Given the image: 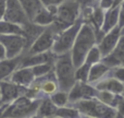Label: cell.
I'll use <instances>...</instances> for the list:
<instances>
[{
  "label": "cell",
  "instance_id": "6da1fadb",
  "mask_svg": "<svg viewBox=\"0 0 124 118\" xmlns=\"http://www.w3.org/2000/svg\"><path fill=\"white\" fill-rule=\"evenodd\" d=\"M96 34L88 23H83L71 49V59L75 69L85 62V58L93 46L96 45Z\"/></svg>",
  "mask_w": 124,
  "mask_h": 118
},
{
  "label": "cell",
  "instance_id": "7a4b0ae2",
  "mask_svg": "<svg viewBox=\"0 0 124 118\" xmlns=\"http://www.w3.org/2000/svg\"><path fill=\"white\" fill-rule=\"evenodd\" d=\"M54 75L58 82L59 90L68 92L75 84V68L73 66L71 54L60 56L54 62Z\"/></svg>",
  "mask_w": 124,
  "mask_h": 118
},
{
  "label": "cell",
  "instance_id": "3957f363",
  "mask_svg": "<svg viewBox=\"0 0 124 118\" xmlns=\"http://www.w3.org/2000/svg\"><path fill=\"white\" fill-rule=\"evenodd\" d=\"M75 108L81 115L95 118H114L119 113L116 108L102 103L98 99L81 100L75 103Z\"/></svg>",
  "mask_w": 124,
  "mask_h": 118
},
{
  "label": "cell",
  "instance_id": "277c9868",
  "mask_svg": "<svg viewBox=\"0 0 124 118\" xmlns=\"http://www.w3.org/2000/svg\"><path fill=\"white\" fill-rule=\"evenodd\" d=\"M83 22L77 20L73 25L69 26L68 28L61 31L56 37V41L54 43V46L51 48V53L54 55H65L72 49L74 42L76 39V36L78 34L79 30L82 27Z\"/></svg>",
  "mask_w": 124,
  "mask_h": 118
},
{
  "label": "cell",
  "instance_id": "5b68a950",
  "mask_svg": "<svg viewBox=\"0 0 124 118\" xmlns=\"http://www.w3.org/2000/svg\"><path fill=\"white\" fill-rule=\"evenodd\" d=\"M39 104H40V101H35L25 95H22L17 97L15 101H13L11 104H9L2 118L30 117V115L37 112Z\"/></svg>",
  "mask_w": 124,
  "mask_h": 118
},
{
  "label": "cell",
  "instance_id": "8992f818",
  "mask_svg": "<svg viewBox=\"0 0 124 118\" xmlns=\"http://www.w3.org/2000/svg\"><path fill=\"white\" fill-rule=\"evenodd\" d=\"M79 13V3L75 0L63 1L58 6L56 21L60 23L64 28L73 25L77 21Z\"/></svg>",
  "mask_w": 124,
  "mask_h": 118
},
{
  "label": "cell",
  "instance_id": "52a82bcc",
  "mask_svg": "<svg viewBox=\"0 0 124 118\" xmlns=\"http://www.w3.org/2000/svg\"><path fill=\"white\" fill-rule=\"evenodd\" d=\"M56 37L57 36L52 27L47 26L44 30V32L32 43L30 49H28V55L41 54V53H47L51 50L54 41H56Z\"/></svg>",
  "mask_w": 124,
  "mask_h": 118
},
{
  "label": "cell",
  "instance_id": "ba28073f",
  "mask_svg": "<svg viewBox=\"0 0 124 118\" xmlns=\"http://www.w3.org/2000/svg\"><path fill=\"white\" fill-rule=\"evenodd\" d=\"M0 42L3 44L7 50V58H15L21 56L24 47L26 45L27 38L23 35H1L0 34Z\"/></svg>",
  "mask_w": 124,
  "mask_h": 118
},
{
  "label": "cell",
  "instance_id": "9c48e42d",
  "mask_svg": "<svg viewBox=\"0 0 124 118\" xmlns=\"http://www.w3.org/2000/svg\"><path fill=\"white\" fill-rule=\"evenodd\" d=\"M3 20L21 25L22 27L31 23L19 0H7V10Z\"/></svg>",
  "mask_w": 124,
  "mask_h": 118
},
{
  "label": "cell",
  "instance_id": "30bf717a",
  "mask_svg": "<svg viewBox=\"0 0 124 118\" xmlns=\"http://www.w3.org/2000/svg\"><path fill=\"white\" fill-rule=\"evenodd\" d=\"M97 94H98V91L96 90L94 85L76 81L73 88L69 91V102L75 104L81 100L96 99Z\"/></svg>",
  "mask_w": 124,
  "mask_h": 118
},
{
  "label": "cell",
  "instance_id": "8fae6325",
  "mask_svg": "<svg viewBox=\"0 0 124 118\" xmlns=\"http://www.w3.org/2000/svg\"><path fill=\"white\" fill-rule=\"evenodd\" d=\"M120 36H121V28L119 26L114 27L112 31L107 33V35L103 36V38L101 39L98 45L99 50L101 53V56L102 57L108 56L116 49L118 42L120 39Z\"/></svg>",
  "mask_w": 124,
  "mask_h": 118
},
{
  "label": "cell",
  "instance_id": "7c38bea8",
  "mask_svg": "<svg viewBox=\"0 0 124 118\" xmlns=\"http://www.w3.org/2000/svg\"><path fill=\"white\" fill-rule=\"evenodd\" d=\"M22 86L12 83L11 81H0V103L11 104L19 96H22Z\"/></svg>",
  "mask_w": 124,
  "mask_h": 118
},
{
  "label": "cell",
  "instance_id": "4fadbf2b",
  "mask_svg": "<svg viewBox=\"0 0 124 118\" xmlns=\"http://www.w3.org/2000/svg\"><path fill=\"white\" fill-rule=\"evenodd\" d=\"M10 81L22 88H30L35 81L32 68H19L12 73Z\"/></svg>",
  "mask_w": 124,
  "mask_h": 118
},
{
  "label": "cell",
  "instance_id": "5bb4252c",
  "mask_svg": "<svg viewBox=\"0 0 124 118\" xmlns=\"http://www.w3.org/2000/svg\"><path fill=\"white\" fill-rule=\"evenodd\" d=\"M94 86L97 91H108L116 95H122L124 93V83L112 77L103 78L102 80L95 83Z\"/></svg>",
  "mask_w": 124,
  "mask_h": 118
},
{
  "label": "cell",
  "instance_id": "9a60e30c",
  "mask_svg": "<svg viewBox=\"0 0 124 118\" xmlns=\"http://www.w3.org/2000/svg\"><path fill=\"white\" fill-rule=\"evenodd\" d=\"M119 17H120V6L112 7L111 9L105 13V19L101 26V32L103 34H107L114 27L119 26Z\"/></svg>",
  "mask_w": 124,
  "mask_h": 118
},
{
  "label": "cell",
  "instance_id": "2e32d148",
  "mask_svg": "<svg viewBox=\"0 0 124 118\" xmlns=\"http://www.w3.org/2000/svg\"><path fill=\"white\" fill-rule=\"evenodd\" d=\"M21 57H15V58H7L4 60H0V81H4L6 79L10 78L12 73L16 69L20 68L21 64Z\"/></svg>",
  "mask_w": 124,
  "mask_h": 118
},
{
  "label": "cell",
  "instance_id": "e0dca14e",
  "mask_svg": "<svg viewBox=\"0 0 124 118\" xmlns=\"http://www.w3.org/2000/svg\"><path fill=\"white\" fill-rule=\"evenodd\" d=\"M21 6L23 7L26 15L31 22L35 19L37 14L45 8L40 0H19Z\"/></svg>",
  "mask_w": 124,
  "mask_h": 118
},
{
  "label": "cell",
  "instance_id": "ac0fdd59",
  "mask_svg": "<svg viewBox=\"0 0 124 118\" xmlns=\"http://www.w3.org/2000/svg\"><path fill=\"white\" fill-rule=\"evenodd\" d=\"M110 71V68L107 67L103 62H98V64H95L90 67V70H89V74H88V80H87V83L89 84H95L97 83L98 81L103 79L106 74Z\"/></svg>",
  "mask_w": 124,
  "mask_h": 118
},
{
  "label": "cell",
  "instance_id": "d6986e66",
  "mask_svg": "<svg viewBox=\"0 0 124 118\" xmlns=\"http://www.w3.org/2000/svg\"><path fill=\"white\" fill-rule=\"evenodd\" d=\"M47 62H50V55L48 54V52L36 55H28L26 58L22 59L20 68H33L35 66Z\"/></svg>",
  "mask_w": 124,
  "mask_h": 118
},
{
  "label": "cell",
  "instance_id": "ffe728a7",
  "mask_svg": "<svg viewBox=\"0 0 124 118\" xmlns=\"http://www.w3.org/2000/svg\"><path fill=\"white\" fill-rule=\"evenodd\" d=\"M57 109H58V107L52 103L49 97V99H45L40 101V104H39L36 113L39 118H51L56 116Z\"/></svg>",
  "mask_w": 124,
  "mask_h": 118
},
{
  "label": "cell",
  "instance_id": "44dd1931",
  "mask_svg": "<svg viewBox=\"0 0 124 118\" xmlns=\"http://www.w3.org/2000/svg\"><path fill=\"white\" fill-rule=\"evenodd\" d=\"M54 21H56V15H54V13H51L45 7V8L35 17V19L32 21V23L36 24V25H39V26H43V27H46V26H50Z\"/></svg>",
  "mask_w": 124,
  "mask_h": 118
},
{
  "label": "cell",
  "instance_id": "7402d4cb",
  "mask_svg": "<svg viewBox=\"0 0 124 118\" xmlns=\"http://www.w3.org/2000/svg\"><path fill=\"white\" fill-rule=\"evenodd\" d=\"M0 34L1 35H23L25 36V31L21 25L11 23L6 20H0Z\"/></svg>",
  "mask_w": 124,
  "mask_h": 118
},
{
  "label": "cell",
  "instance_id": "603a6c76",
  "mask_svg": "<svg viewBox=\"0 0 124 118\" xmlns=\"http://www.w3.org/2000/svg\"><path fill=\"white\" fill-rule=\"evenodd\" d=\"M96 99H98L100 102L107 104V105L116 108V109H118V106L120 105V103L122 102L121 95L113 94V93L108 92V91H98Z\"/></svg>",
  "mask_w": 124,
  "mask_h": 118
},
{
  "label": "cell",
  "instance_id": "cb8c5ba5",
  "mask_svg": "<svg viewBox=\"0 0 124 118\" xmlns=\"http://www.w3.org/2000/svg\"><path fill=\"white\" fill-rule=\"evenodd\" d=\"M50 100L58 108L64 107L69 103V93L59 90L52 95H50Z\"/></svg>",
  "mask_w": 124,
  "mask_h": 118
},
{
  "label": "cell",
  "instance_id": "d4e9b609",
  "mask_svg": "<svg viewBox=\"0 0 124 118\" xmlns=\"http://www.w3.org/2000/svg\"><path fill=\"white\" fill-rule=\"evenodd\" d=\"M56 117L58 118H81V113L75 107H60L57 109Z\"/></svg>",
  "mask_w": 124,
  "mask_h": 118
},
{
  "label": "cell",
  "instance_id": "484cf974",
  "mask_svg": "<svg viewBox=\"0 0 124 118\" xmlns=\"http://www.w3.org/2000/svg\"><path fill=\"white\" fill-rule=\"evenodd\" d=\"M59 90V85L57 80L54 79H46L40 83V91L47 95H52Z\"/></svg>",
  "mask_w": 124,
  "mask_h": 118
},
{
  "label": "cell",
  "instance_id": "4316f807",
  "mask_svg": "<svg viewBox=\"0 0 124 118\" xmlns=\"http://www.w3.org/2000/svg\"><path fill=\"white\" fill-rule=\"evenodd\" d=\"M101 58H102V56H101V53H100V50H99L98 45H95V46H93L92 49L88 52L87 56H86V58H85V62L88 64L89 66H93V64H95L100 62Z\"/></svg>",
  "mask_w": 124,
  "mask_h": 118
},
{
  "label": "cell",
  "instance_id": "83f0119b",
  "mask_svg": "<svg viewBox=\"0 0 124 118\" xmlns=\"http://www.w3.org/2000/svg\"><path fill=\"white\" fill-rule=\"evenodd\" d=\"M33 73H34L35 79H39V78L46 77L47 74H49L52 70V64L50 62H47V64H38V66H35L32 68Z\"/></svg>",
  "mask_w": 124,
  "mask_h": 118
},
{
  "label": "cell",
  "instance_id": "f1b7e54d",
  "mask_svg": "<svg viewBox=\"0 0 124 118\" xmlns=\"http://www.w3.org/2000/svg\"><path fill=\"white\" fill-rule=\"evenodd\" d=\"M90 67L92 66H89L88 64L84 62L81 67H78L77 69H75V80H76V81H79V82L87 83Z\"/></svg>",
  "mask_w": 124,
  "mask_h": 118
},
{
  "label": "cell",
  "instance_id": "f546056e",
  "mask_svg": "<svg viewBox=\"0 0 124 118\" xmlns=\"http://www.w3.org/2000/svg\"><path fill=\"white\" fill-rule=\"evenodd\" d=\"M103 11L105 10H102V9L99 7V8H97L96 10L94 11V14H93L95 23L97 24V26H98L99 28H101L102 23H103V19H105V12H103Z\"/></svg>",
  "mask_w": 124,
  "mask_h": 118
},
{
  "label": "cell",
  "instance_id": "4dcf8cb0",
  "mask_svg": "<svg viewBox=\"0 0 124 118\" xmlns=\"http://www.w3.org/2000/svg\"><path fill=\"white\" fill-rule=\"evenodd\" d=\"M112 78H114V79L124 83V67L120 66L112 69Z\"/></svg>",
  "mask_w": 124,
  "mask_h": 118
},
{
  "label": "cell",
  "instance_id": "1f68e13d",
  "mask_svg": "<svg viewBox=\"0 0 124 118\" xmlns=\"http://www.w3.org/2000/svg\"><path fill=\"white\" fill-rule=\"evenodd\" d=\"M118 56H122L124 55V35H121L120 36V39L118 42V45H116V49L113 50Z\"/></svg>",
  "mask_w": 124,
  "mask_h": 118
},
{
  "label": "cell",
  "instance_id": "d6a6232c",
  "mask_svg": "<svg viewBox=\"0 0 124 118\" xmlns=\"http://www.w3.org/2000/svg\"><path fill=\"white\" fill-rule=\"evenodd\" d=\"M114 0H100V8L102 10H109L113 7Z\"/></svg>",
  "mask_w": 124,
  "mask_h": 118
},
{
  "label": "cell",
  "instance_id": "836d02e7",
  "mask_svg": "<svg viewBox=\"0 0 124 118\" xmlns=\"http://www.w3.org/2000/svg\"><path fill=\"white\" fill-rule=\"evenodd\" d=\"M119 27H124V1L120 4V17H119Z\"/></svg>",
  "mask_w": 124,
  "mask_h": 118
},
{
  "label": "cell",
  "instance_id": "e575fe53",
  "mask_svg": "<svg viewBox=\"0 0 124 118\" xmlns=\"http://www.w3.org/2000/svg\"><path fill=\"white\" fill-rule=\"evenodd\" d=\"M43 2V4L45 7H49V6H59L60 3L63 2V0H40Z\"/></svg>",
  "mask_w": 124,
  "mask_h": 118
},
{
  "label": "cell",
  "instance_id": "d590c367",
  "mask_svg": "<svg viewBox=\"0 0 124 118\" xmlns=\"http://www.w3.org/2000/svg\"><path fill=\"white\" fill-rule=\"evenodd\" d=\"M7 10V0H0V20H3Z\"/></svg>",
  "mask_w": 124,
  "mask_h": 118
},
{
  "label": "cell",
  "instance_id": "8d00e7d4",
  "mask_svg": "<svg viewBox=\"0 0 124 118\" xmlns=\"http://www.w3.org/2000/svg\"><path fill=\"white\" fill-rule=\"evenodd\" d=\"M7 59V50L4 48L3 44L0 42V60H4Z\"/></svg>",
  "mask_w": 124,
  "mask_h": 118
},
{
  "label": "cell",
  "instance_id": "74e56055",
  "mask_svg": "<svg viewBox=\"0 0 124 118\" xmlns=\"http://www.w3.org/2000/svg\"><path fill=\"white\" fill-rule=\"evenodd\" d=\"M118 110H119V113H121V114L124 116V101L122 100V102L120 103V105L118 106Z\"/></svg>",
  "mask_w": 124,
  "mask_h": 118
},
{
  "label": "cell",
  "instance_id": "f35d334b",
  "mask_svg": "<svg viewBox=\"0 0 124 118\" xmlns=\"http://www.w3.org/2000/svg\"><path fill=\"white\" fill-rule=\"evenodd\" d=\"M124 1V0H114V4H113V7H116V6H120L121 3Z\"/></svg>",
  "mask_w": 124,
  "mask_h": 118
},
{
  "label": "cell",
  "instance_id": "ab89813d",
  "mask_svg": "<svg viewBox=\"0 0 124 118\" xmlns=\"http://www.w3.org/2000/svg\"><path fill=\"white\" fill-rule=\"evenodd\" d=\"M114 118H124V116H123L122 114H121V113H118V115H116V116L114 117Z\"/></svg>",
  "mask_w": 124,
  "mask_h": 118
},
{
  "label": "cell",
  "instance_id": "60d3db41",
  "mask_svg": "<svg viewBox=\"0 0 124 118\" xmlns=\"http://www.w3.org/2000/svg\"><path fill=\"white\" fill-rule=\"evenodd\" d=\"M81 118H95V117H89V116H84V115H81Z\"/></svg>",
  "mask_w": 124,
  "mask_h": 118
},
{
  "label": "cell",
  "instance_id": "b9f144b4",
  "mask_svg": "<svg viewBox=\"0 0 124 118\" xmlns=\"http://www.w3.org/2000/svg\"><path fill=\"white\" fill-rule=\"evenodd\" d=\"M26 118H36V117H33V116H30V117H26Z\"/></svg>",
  "mask_w": 124,
  "mask_h": 118
}]
</instances>
